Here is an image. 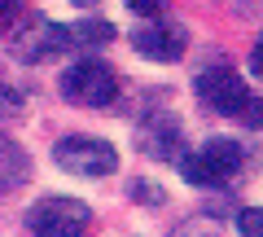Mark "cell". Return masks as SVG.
Listing matches in <instances>:
<instances>
[{
    "label": "cell",
    "instance_id": "7a4b0ae2",
    "mask_svg": "<svg viewBox=\"0 0 263 237\" xmlns=\"http://www.w3.org/2000/svg\"><path fill=\"white\" fill-rule=\"evenodd\" d=\"M53 162L70 176H110L119 167V150L97 136H66L53 145Z\"/></svg>",
    "mask_w": 263,
    "mask_h": 237
},
{
    "label": "cell",
    "instance_id": "2e32d148",
    "mask_svg": "<svg viewBox=\"0 0 263 237\" xmlns=\"http://www.w3.org/2000/svg\"><path fill=\"white\" fill-rule=\"evenodd\" d=\"M70 5H79V9H92V5H97V0H70Z\"/></svg>",
    "mask_w": 263,
    "mask_h": 237
},
{
    "label": "cell",
    "instance_id": "9a60e30c",
    "mask_svg": "<svg viewBox=\"0 0 263 237\" xmlns=\"http://www.w3.org/2000/svg\"><path fill=\"white\" fill-rule=\"evenodd\" d=\"M250 70L263 79V35H259V44H254V53H250Z\"/></svg>",
    "mask_w": 263,
    "mask_h": 237
},
{
    "label": "cell",
    "instance_id": "9c48e42d",
    "mask_svg": "<svg viewBox=\"0 0 263 237\" xmlns=\"http://www.w3.org/2000/svg\"><path fill=\"white\" fill-rule=\"evenodd\" d=\"M27 171H31L27 154H22L9 136H0V193H5V189H18V185L27 180Z\"/></svg>",
    "mask_w": 263,
    "mask_h": 237
},
{
    "label": "cell",
    "instance_id": "277c9868",
    "mask_svg": "<svg viewBox=\"0 0 263 237\" xmlns=\"http://www.w3.org/2000/svg\"><path fill=\"white\" fill-rule=\"evenodd\" d=\"M189 185H228L241 171V145L237 141H206L197 154L180 162Z\"/></svg>",
    "mask_w": 263,
    "mask_h": 237
},
{
    "label": "cell",
    "instance_id": "8fae6325",
    "mask_svg": "<svg viewBox=\"0 0 263 237\" xmlns=\"http://www.w3.org/2000/svg\"><path fill=\"white\" fill-rule=\"evenodd\" d=\"M237 233L241 237H263V207H246L237 215Z\"/></svg>",
    "mask_w": 263,
    "mask_h": 237
},
{
    "label": "cell",
    "instance_id": "ba28073f",
    "mask_svg": "<svg viewBox=\"0 0 263 237\" xmlns=\"http://www.w3.org/2000/svg\"><path fill=\"white\" fill-rule=\"evenodd\" d=\"M141 150L149 154V158H176L180 154V123L176 119H149V123L141 127Z\"/></svg>",
    "mask_w": 263,
    "mask_h": 237
},
{
    "label": "cell",
    "instance_id": "3957f363",
    "mask_svg": "<svg viewBox=\"0 0 263 237\" xmlns=\"http://www.w3.org/2000/svg\"><path fill=\"white\" fill-rule=\"evenodd\" d=\"M62 93L66 101L75 105H114V97H119V75H114L105 62H75V66L62 75Z\"/></svg>",
    "mask_w": 263,
    "mask_h": 237
},
{
    "label": "cell",
    "instance_id": "4fadbf2b",
    "mask_svg": "<svg viewBox=\"0 0 263 237\" xmlns=\"http://www.w3.org/2000/svg\"><path fill=\"white\" fill-rule=\"evenodd\" d=\"M241 123H246V127H263V97H259V93L250 97V105H246V114H241Z\"/></svg>",
    "mask_w": 263,
    "mask_h": 237
},
{
    "label": "cell",
    "instance_id": "7c38bea8",
    "mask_svg": "<svg viewBox=\"0 0 263 237\" xmlns=\"http://www.w3.org/2000/svg\"><path fill=\"white\" fill-rule=\"evenodd\" d=\"M167 5H171V0H127V9H132V13H141V18H158Z\"/></svg>",
    "mask_w": 263,
    "mask_h": 237
},
{
    "label": "cell",
    "instance_id": "e0dca14e",
    "mask_svg": "<svg viewBox=\"0 0 263 237\" xmlns=\"http://www.w3.org/2000/svg\"><path fill=\"white\" fill-rule=\"evenodd\" d=\"M246 5H263V0H246Z\"/></svg>",
    "mask_w": 263,
    "mask_h": 237
},
{
    "label": "cell",
    "instance_id": "6da1fadb",
    "mask_svg": "<svg viewBox=\"0 0 263 237\" xmlns=\"http://www.w3.org/2000/svg\"><path fill=\"white\" fill-rule=\"evenodd\" d=\"M92 224V211L79 198H44L27 211V233L31 237H84Z\"/></svg>",
    "mask_w": 263,
    "mask_h": 237
},
{
    "label": "cell",
    "instance_id": "30bf717a",
    "mask_svg": "<svg viewBox=\"0 0 263 237\" xmlns=\"http://www.w3.org/2000/svg\"><path fill=\"white\" fill-rule=\"evenodd\" d=\"M66 35H70V48H97L114 40V27L110 22H75V27H66Z\"/></svg>",
    "mask_w": 263,
    "mask_h": 237
},
{
    "label": "cell",
    "instance_id": "52a82bcc",
    "mask_svg": "<svg viewBox=\"0 0 263 237\" xmlns=\"http://www.w3.org/2000/svg\"><path fill=\"white\" fill-rule=\"evenodd\" d=\"M70 48V35H66V27H57V22H31L27 31H22L18 40H13V53L22 57H48V53H66Z\"/></svg>",
    "mask_w": 263,
    "mask_h": 237
},
{
    "label": "cell",
    "instance_id": "5bb4252c",
    "mask_svg": "<svg viewBox=\"0 0 263 237\" xmlns=\"http://www.w3.org/2000/svg\"><path fill=\"white\" fill-rule=\"evenodd\" d=\"M18 9H22V0H0V27H5V22H9Z\"/></svg>",
    "mask_w": 263,
    "mask_h": 237
},
{
    "label": "cell",
    "instance_id": "8992f818",
    "mask_svg": "<svg viewBox=\"0 0 263 237\" xmlns=\"http://www.w3.org/2000/svg\"><path fill=\"white\" fill-rule=\"evenodd\" d=\"M132 44H136V53L149 57V62H176L189 48V31L180 22H145V27L132 31Z\"/></svg>",
    "mask_w": 263,
    "mask_h": 237
},
{
    "label": "cell",
    "instance_id": "5b68a950",
    "mask_svg": "<svg viewBox=\"0 0 263 237\" xmlns=\"http://www.w3.org/2000/svg\"><path fill=\"white\" fill-rule=\"evenodd\" d=\"M197 97L211 105V110H219V114H228V119H241L246 114V105H250V88H246V79L237 75L233 66H211V70H202L197 75Z\"/></svg>",
    "mask_w": 263,
    "mask_h": 237
}]
</instances>
